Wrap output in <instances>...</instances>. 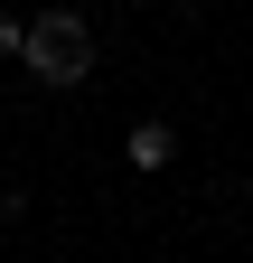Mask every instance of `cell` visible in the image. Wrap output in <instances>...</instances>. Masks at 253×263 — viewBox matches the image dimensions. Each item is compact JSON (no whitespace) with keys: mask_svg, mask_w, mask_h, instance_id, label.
<instances>
[{"mask_svg":"<svg viewBox=\"0 0 253 263\" xmlns=\"http://www.w3.org/2000/svg\"><path fill=\"white\" fill-rule=\"evenodd\" d=\"M0 57H28V19H0Z\"/></svg>","mask_w":253,"mask_h":263,"instance_id":"3957f363","label":"cell"},{"mask_svg":"<svg viewBox=\"0 0 253 263\" xmlns=\"http://www.w3.org/2000/svg\"><path fill=\"white\" fill-rule=\"evenodd\" d=\"M28 76H38V85H85L94 76V28L75 19V10H38V19H28Z\"/></svg>","mask_w":253,"mask_h":263,"instance_id":"6da1fadb","label":"cell"},{"mask_svg":"<svg viewBox=\"0 0 253 263\" xmlns=\"http://www.w3.org/2000/svg\"><path fill=\"white\" fill-rule=\"evenodd\" d=\"M122 160H132V170H169V160H178V132H169V122H132Z\"/></svg>","mask_w":253,"mask_h":263,"instance_id":"7a4b0ae2","label":"cell"},{"mask_svg":"<svg viewBox=\"0 0 253 263\" xmlns=\"http://www.w3.org/2000/svg\"><path fill=\"white\" fill-rule=\"evenodd\" d=\"M10 216H28V197H19L10 179H0V226H10Z\"/></svg>","mask_w":253,"mask_h":263,"instance_id":"277c9868","label":"cell"}]
</instances>
